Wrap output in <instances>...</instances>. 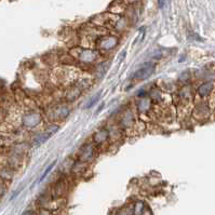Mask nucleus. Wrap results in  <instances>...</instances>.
I'll use <instances>...</instances> for the list:
<instances>
[{
  "label": "nucleus",
  "mask_w": 215,
  "mask_h": 215,
  "mask_svg": "<svg viewBox=\"0 0 215 215\" xmlns=\"http://www.w3.org/2000/svg\"><path fill=\"white\" fill-rule=\"evenodd\" d=\"M155 71V65L153 63H147L146 65H144L142 68H140L137 71L134 72L133 75V79L136 80H144L151 76Z\"/></svg>",
  "instance_id": "obj_1"
},
{
  "label": "nucleus",
  "mask_w": 215,
  "mask_h": 215,
  "mask_svg": "<svg viewBox=\"0 0 215 215\" xmlns=\"http://www.w3.org/2000/svg\"><path fill=\"white\" fill-rule=\"evenodd\" d=\"M58 130V126H53V127H51L50 129H48L47 131H45V132L40 133V134H39L38 136L35 139V141H34L35 142V145L39 146V145L45 143V142H47L48 140H49L50 137H51L52 135H53Z\"/></svg>",
  "instance_id": "obj_2"
},
{
  "label": "nucleus",
  "mask_w": 215,
  "mask_h": 215,
  "mask_svg": "<svg viewBox=\"0 0 215 215\" xmlns=\"http://www.w3.org/2000/svg\"><path fill=\"white\" fill-rule=\"evenodd\" d=\"M213 90V83L212 82H205L202 85H200L198 89V93L201 96H207L208 94H210V92H212Z\"/></svg>",
  "instance_id": "obj_3"
},
{
  "label": "nucleus",
  "mask_w": 215,
  "mask_h": 215,
  "mask_svg": "<svg viewBox=\"0 0 215 215\" xmlns=\"http://www.w3.org/2000/svg\"><path fill=\"white\" fill-rule=\"evenodd\" d=\"M39 121H40L39 116L34 115V114H32V115H29V116H26V118L24 119V123H25V126H28V127L36 126V124L39 123Z\"/></svg>",
  "instance_id": "obj_4"
},
{
  "label": "nucleus",
  "mask_w": 215,
  "mask_h": 215,
  "mask_svg": "<svg viewBox=\"0 0 215 215\" xmlns=\"http://www.w3.org/2000/svg\"><path fill=\"white\" fill-rule=\"evenodd\" d=\"M55 163H56V160H55V161H53V162H52V163L50 164V166H48L47 169H45V172H43V174L41 175V177H40V182H42L43 179H45V177H47V175H48V174H49V173H50V171H51L52 169L54 168V166H55Z\"/></svg>",
  "instance_id": "obj_5"
},
{
  "label": "nucleus",
  "mask_w": 215,
  "mask_h": 215,
  "mask_svg": "<svg viewBox=\"0 0 215 215\" xmlns=\"http://www.w3.org/2000/svg\"><path fill=\"white\" fill-rule=\"evenodd\" d=\"M100 95H101V93H97V94H96V95L94 96V97H93V98H92V100H91V102H90L89 104L87 105V108H90V107H91L92 105L94 104V103H96V101L98 100V97H100Z\"/></svg>",
  "instance_id": "obj_6"
},
{
  "label": "nucleus",
  "mask_w": 215,
  "mask_h": 215,
  "mask_svg": "<svg viewBox=\"0 0 215 215\" xmlns=\"http://www.w3.org/2000/svg\"><path fill=\"white\" fill-rule=\"evenodd\" d=\"M120 1L124 4H132V3H135L136 1H139V0H120Z\"/></svg>",
  "instance_id": "obj_7"
},
{
  "label": "nucleus",
  "mask_w": 215,
  "mask_h": 215,
  "mask_svg": "<svg viewBox=\"0 0 215 215\" xmlns=\"http://www.w3.org/2000/svg\"><path fill=\"white\" fill-rule=\"evenodd\" d=\"M158 4H159V8L162 9L164 6V0H158Z\"/></svg>",
  "instance_id": "obj_8"
},
{
  "label": "nucleus",
  "mask_w": 215,
  "mask_h": 215,
  "mask_svg": "<svg viewBox=\"0 0 215 215\" xmlns=\"http://www.w3.org/2000/svg\"><path fill=\"white\" fill-rule=\"evenodd\" d=\"M23 215H32V213L30 211H26L25 213H23Z\"/></svg>",
  "instance_id": "obj_9"
}]
</instances>
